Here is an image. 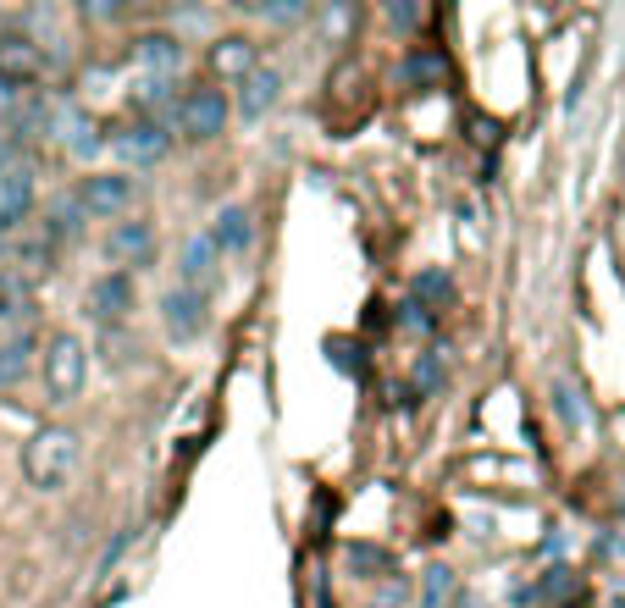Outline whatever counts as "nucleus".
<instances>
[{
    "label": "nucleus",
    "mask_w": 625,
    "mask_h": 608,
    "mask_svg": "<svg viewBox=\"0 0 625 608\" xmlns=\"http://www.w3.org/2000/svg\"><path fill=\"white\" fill-rule=\"evenodd\" d=\"M78 470V432L72 426H39V432H28V443H22V481L28 487H39V492H56V487H67V475Z\"/></svg>",
    "instance_id": "1"
},
{
    "label": "nucleus",
    "mask_w": 625,
    "mask_h": 608,
    "mask_svg": "<svg viewBox=\"0 0 625 608\" xmlns=\"http://www.w3.org/2000/svg\"><path fill=\"white\" fill-rule=\"evenodd\" d=\"M39 376H45V393L56 404H72L89 382V349L78 332H50L45 337V354H39Z\"/></svg>",
    "instance_id": "2"
},
{
    "label": "nucleus",
    "mask_w": 625,
    "mask_h": 608,
    "mask_svg": "<svg viewBox=\"0 0 625 608\" xmlns=\"http://www.w3.org/2000/svg\"><path fill=\"white\" fill-rule=\"evenodd\" d=\"M227 117H233L227 95H222L216 84H194V89H183L172 128H177L188 145H216V139L227 134Z\"/></svg>",
    "instance_id": "3"
},
{
    "label": "nucleus",
    "mask_w": 625,
    "mask_h": 608,
    "mask_svg": "<svg viewBox=\"0 0 625 608\" xmlns=\"http://www.w3.org/2000/svg\"><path fill=\"white\" fill-rule=\"evenodd\" d=\"M78 205L95 222H123L134 210V177L128 171H89L78 183Z\"/></svg>",
    "instance_id": "4"
},
{
    "label": "nucleus",
    "mask_w": 625,
    "mask_h": 608,
    "mask_svg": "<svg viewBox=\"0 0 625 608\" xmlns=\"http://www.w3.org/2000/svg\"><path fill=\"white\" fill-rule=\"evenodd\" d=\"M160 321H166V337H172V343H194V337L211 326V294L166 288V300H160Z\"/></svg>",
    "instance_id": "5"
},
{
    "label": "nucleus",
    "mask_w": 625,
    "mask_h": 608,
    "mask_svg": "<svg viewBox=\"0 0 625 608\" xmlns=\"http://www.w3.org/2000/svg\"><path fill=\"white\" fill-rule=\"evenodd\" d=\"M134 300H139V288H134L128 272H106V277H95L89 294H84L89 315H95L100 326H123V321L134 315Z\"/></svg>",
    "instance_id": "6"
},
{
    "label": "nucleus",
    "mask_w": 625,
    "mask_h": 608,
    "mask_svg": "<svg viewBox=\"0 0 625 608\" xmlns=\"http://www.w3.org/2000/svg\"><path fill=\"white\" fill-rule=\"evenodd\" d=\"M106 255L117 266H150L156 261V222L150 216H123L106 233Z\"/></svg>",
    "instance_id": "7"
},
{
    "label": "nucleus",
    "mask_w": 625,
    "mask_h": 608,
    "mask_svg": "<svg viewBox=\"0 0 625 608\" xmlns=\"http://www.w3.org/2000/svg\"><path fill=\"white\" fill-rule=\"evenodd\" d=\"M39 72H45V56H39V45H33L28 33L6 28V33H0V84H11V89H28V84H39Z\"/></svg>",
    "instance_id": "8"
},
{
    "label": "nucleus",
    "mask_w": 625,
    "mask_h": 608,
    "mask_svg": "<svg viewBox=\"0 0 625 608\" xmlns=\"http://www.w3.org/2000/svg\"><path fill=\"white\" fill-rule=\"evenodd\" d=\"M33 210V166L28 160H11L0 166V233H17Z\"/></svg>",
    "instance_id": "9"
},
{
    "label": "nucleus",
    "mask_w": 625,
    "mask_h": 608,
    "mask_svg": "<svg viewBox=\"0 0 625 608\" xmlns=\"http://www.w3.org/2000/svg\"><path fill=\"white\" fill-rule=\"evenodd\" d=\"M222 277V249L211 244V233L188 238L183 255H177V288H194V294H211V283Z\"/></svg>",
    "instance_id": "10"
},
{
    "label": "nucleus",
    "mask_w": 625,
    "mask_h": 608,
    "mask_svg": "<svg viewBox=\"0 0 625 608\" xmlns=\"http://www.w3.org/2000/svg\"><path fill=\"white\" fill-rule=\"evenodd\" d=\"M123 160H134V166H156L160 155L172 150V134H166V122H145V117H134V122H123L117 128V139H111Z\"/></svg>",
    "instance_id": "11"
},
{
    "label": "nucleus",
    "mask_w": 625,
    "mask_h": 608,
    "mask_svg": "<svg viewBox=\"0 0 625 608\" xmlns=\"http://www.w3.org/2000/svg\"><path fill=\"white\" fill-rule=\"evenodd\" d=\"M134 67H139V78H177L183 72V39L177 33H139L134 39Z\"/></svg>",
    "instance_id": "12"
},
{
    "label": "nucleus",
    "mask_w": 625,
    "mask_h": 608,
    "mask_svg": "<svg viewBox=\"0 0 625 608\" xmlns=\"http://www.w3.org/2000/svg\"><path fill=\"white\" fill-rule=\"evenodd\" d=\"M255 67H261V50H255V39H250V33H222V39L211 45V72H216V78L244 84Z\"/></svg>",
    "instance_id": "13"
},
{
    "label": "nucleus",
    "mask_w": 625,
    "mask_h": 608,
    "mask_svg": "<svg viewBox=\"0 0 625 608\" xmlns=\"http://www.w3.org/2000/svg\"><path fill=\"white\" fill-rule=\"evenodd\" d=\"M277 100H283V72L277 67H255L238 84V117L244 122H261L266 111H277Z\"/></svg>",
    "instance_id": "14"
},
{
    "label": "nucleus",
    "mask_w": 625,
    "mask_h": 608,
    "mask_svg": "<svg viewBox=\"0 0 625 608\" xmlns=\"http://www.w3.org/2000/svg\"><path fill=\"white\" fill-rule=\"evenodd\" d=\"M211 244L222 249V261L227 255H244L255 244V210L250 205H222L216 222H211Z\"/></svg>",
    "instance_id": "15"
},
{
    "label": "nucleus",
    "mask_w": 625,
    "mask_h": 608,
    "mask_svg": "<svg viewBox=\"0 0 625 608\" xmlns=\"http://www.w3.org/2000/svg\"><path fill=\"white\" fill-rule=\"evenodd\" d=\"M443 72H449L443 50H410V56L399 61V84H410V89H427V84H438Z\"/></svg>",
    "instance_id": "16"
},
{
    "label": "nucleus",
    "mask_w": 625,
    "mask_h": 608,
    "mask_svg": "<svg viewBox=\"0 0 625 608\" xmlns=\"http://www.w3.org/2000/svg\"><path fill=\"white\" fill-rule=\"evenodd\" d=\"M28 365H33V337L28 332H11L0 343V388H17L28 376Z\"/></svg>",
    "instance_id": "17"
},
{
    "label": "nucleus",
    "mask_w": 625,
    "mask_h": 608,
    "mask_svg": "<svg viewBox=\"0 0 625 608\" xmlns=\"http://www.w3.org/2000/svg\"><path fill=\"white\" fill-rule=\"evenodd\" d=\"M343 559H349V570H354L360 581H388V576H393V559H388V548H377V542H354Z\"/></svg>",
    "instance_id": "18"
},
{
    "label": "nucleus",
    "mask_w": 625,
    "mask_h": 608,
    "mask_svg": "<svg viewBox=\"0 0 625 608\" xmlns=\"http://www.w3.org/2000/svg\"><path fill=\"white\" fill-rule=\"evenodd\" d=\"M449 604H460V576L449 565H432L421 576V608H449Z\"/></svg>",
    "instance_id": "19"
},
{
    "label": "nucleus",
    "mask_w": 625,
    "mask_h": 608,
    "mask_svg": "<svg viewBox=\"0 0 625 608\" xmlns=\"http://www.w3.org/2000/svg\"><path fill=\"white\" fill-rule=\"evenodd\" d=\"M28 310H33L28 283L11 277V272H0V321H28Z\"/></svg>",
    "instance_id": "20"
},
{
    "label": "nucleus",
    "mask_w": 625,
    "mask_h": 608,
    "mask_svg": "<svg viewBox=\"0 0 625 608\" xmlns=\"http://www.w3.org/2000/svg\"><path fill=\"white\" fill-rule=\"evenodd\" d=\"M61 139H67V150L78 155V160H89V155L106 145V139H100V128H95L89 117H78V111H72V122H67V134H61Z\"/></svg>",
    "instance_id": "21"
},
{
    "label": "nucleus",
    "mask_w": 625,
    "mask_h": 608,
    "mask_svg": "<svg viewBox=\"0 0 625 608\" xmlns=\"http://www.w3.org/2000/svg\"><path fill=\"white\" fill-rule=\"evenodd\" d=\"M449 294H455V288H449V277H443V272H421V277L410 283V300H421L427 310H443Z\"/></svg>",
    "instance_id": "22"
},
{
    "label": "nucleus",
    "mask_w": 625,
    "mask_h": 608,
    "mask_svg": "<svg viewBox=\"0 0 625 608\" xmlns=\"http://www.w3.org/2000/svg\"><path fill=\"white\" fill-rule=\"evenodd\" d=\"M399 321H404V326H410L416 337H427V332L438 326V315H432V310H427L421 300H404V304H399Z\"/></svg>",
    "instance_id": "23"
},
{
    "label": "nucleus",
    "mask_w": 625,
    "mask_h": 608,
    "mask_svg": "<svg viewBox=\"0 0 625 608\" xmlns=\"http://www.w3.org/2000/svg\"><path fill=\"white\" fill-rule=\"evenodd\" d=\"M438 382H443V354H427V360L416 365V399H427Z\"/></svg>",
    "instance_id": "24"
},
{
    "label": "nucleus",
    "mask_w": 625,
    "mask_h": 608,
    "mask_svg": "<svg viewBox=\"0 0 625 608\" xmlns=\"http://www.w3.org/2000/svg\"><path fill=\"white\" fill-rule=\"evenodd\" d=\"M559 410H565L570 426H593V415H587V404H582V393L570 382H559Z\"/></svg>",
    "instance_id": "25"
},
{
    "label": "nucleus",
    "mask_w": 625,
    "mask_h": 608,
    "mask_svg": "<svg viewBox=\"0 0 625 608\" xmlns=\"http://www.w3.org/2000/svg\"><path fill=\"white\" fill-rule=\"evenodd\" d=\"M17 122H22V89L0 84V134H11Z\"/></svg>",
    "instance_id": "26"
},
{
    "label": "nucleus",
    "mask_w": 625,
    "mask_h": 608,
    "mask_svg": "<svg viewBox=\"0 0 625 608\" xmlns=\"http://www.w3.org/2000/svg\"><path fill=\"white\" fill-rule=\"evenodd\" d=\"M266 22H277V28H289V22H305L311 17V6H255Z\"/></svg>",
    "instance_id": "27"
},
{
    "label": "nucleus",
    "mask_w": 625,
    "mask_h": 608,
    "mask_svg": "<svg viewBox=\"0 0 625 608\" xmlns=\"http://www.w3.org/2000/svg\"><path fill=\"white\" fill-rule=\"evenodd\" d=\"M371 608H404V576H388L382 592L371 598Z\"/></svg>",
    "instance_id": "28"
},
{
    "label": "nucleus",
    "mask_w": 625,
    "mask_h": 608,
    "mask_svg": "<svg viewBox=\"0 0 625 608\" xmlns=\"http://www.w3.org/2000/svg\"><path fill=\"white\" fill-rule=\"evenodd\" d=\"M416 17H421V11H416V6H388V22H404V28H410V22H416Z\"/></svg>",
    "instance_id": "29"
},
{
    "label": "nucleus",
    "mask_w": 625,
    "mask_h": 608,
    "mask_svg": "<svg viewBox=\"0 0 625 608\" xmlns=\"http://www.w3.org/2000/svg\"><path fill=\"white\" fill-rule=\"evenodd\" d=\"M621 514H625V487H621Z\"/></svg>",
    "instance_id": "30"
}]
</instances>
